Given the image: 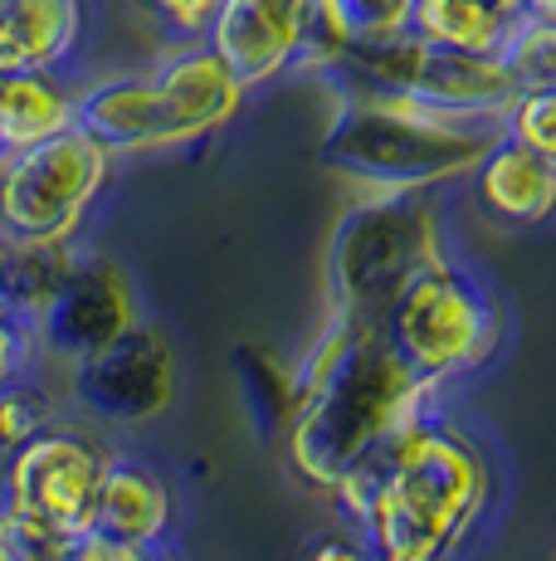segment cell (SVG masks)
Listing matches in <instances>:
<instances>
[{"mask_svg":"<svg viewBox=\"0 0 556 561\" xmlns=\"http://www.w3.org/2000/svg\"><path fill=\"white\" fill-rule=\"evenodd\" d=\"M79 401L103 420H152L171 401V347L152 328H123L79 357Z\"/></svg>","mask_w":556,"mask_h":561,"instance_id":"52a82bcc","label":"cell"},{"mask_svg":"<svg viewBox=\"0 0 556 561\" xmlns=\"http://www.w3.org/2000/svg\"><path fill=\"white\" fill-rule=\"evenodd\" d=\"M73 127H83L103 152H152L196 137L157 79H113L89 89L73 103Z\"/></svg>","mask_w":556,"mask_h":561,"instance_id":"30bf717a","label":"cell"},{"mask_svg":"<svg viewBox=\"0 0 556 561\" xmlns=\"http://www.w3.org/2000/svg\"><path fill=\"white\" fill-rule=\"evenodd\" d=\"M391 342L401 357L435 381V376L464 371L484 362L498 337V312L478 284L444 264H430L391 298Z\"/></svg>","mask_w":556,"mask_h":561,"instance_id":"8992f818","label":"cell"},{"mask_svg":"<svg viewBox=\"0 0 556 561\" xmlns=\"http://www.w3.org/2000/svg\"><path fill=\"white\" fill-rule=\"evenodd\" d=\"M508 137L522 147H532V152L542 157H556V93L552 83H542V89H518V99H512L508 113Z\"/></svg>","mask_w":556,"mask_h":561,"instance_id":"603a6c76","label":"cell"},{"mask_svg":"<svg viewBox=\"0 0 556 561\" xmlns=\"http://www.w3.org/2000/svg\"><path fill=\"white\" fill-rule=\"evenodd\" d=\"M166 517H171V503H166V489L152 469L142 463H103L99 473V489L89 499V513H83V527L93 533H108L117 542H137L147 547L152 537L166 533Z\"/></svg>","mask_w":556,"mask_h":561,"instance_id":"5bb4252c","label":"cell"},{"mask_svg":"<svg viewBox=\"0 0 556 561\" xmlns=\"http://www.w3.org/2000/svg\"><path fill=\"white\" fill-rule=\"evenodd\" d=\"M73 127V99L49 73H0V157Z\"/></svg>","mask_w":556,"mask_h":561,"instance_id":"e0dca14e","label":"cell"},{"mask_svg":"<svg viewBox=\"0 0 556 561\" xmlns=\"http://www.w3.org/2000/svg\"><path fill=\"white\" fill-rule=\"evenodd\" d=\"M498 59L512 69V79L522 89H542L556 79V25L552 20H532V15H512L508 35L498 45Z\"/></svg>","mask_w":556,"mask_h":561,"instance_id":"ffe728a7","label":"cell"},{"mask_svg":"<svg viewBox=\"0 0 556 561\" xmlns=\"http://www.w3.org/2000/svg\"><path fill=\"white\" fill-rule=\"evenodd\" d=\"M522 15H532V20H552L556 25V0H522Z\"/></svg>","mask_w":556,"mask_h":561,"instance_id":"f1b7e54d","label":"cell"},{"mask_svg":"<svg viewBox=\"0 0 556 561\" xmlns=\"http://www.w3.org/2000/svg\"><path fill=\"white\" fill-rule=\"evenodd\" d=\"M59 561H152V557L137 542H117V537L93 533V527H73Z\"/></svg>","mask_w":556,"mask_h":561,"instance_id":"d4e9b609","label":"cell"},{"mask_svg":"<svg viewBox=\"0 0 556 561\" xmlns=\"http://www.w3.org/2000/svg\"><path fill=\"white\" fill-rule=\"evenodd\" d=\"M152 79L162 83V93L176 103V113L186 117V127L196 137L224 127L244 103V83L224 69L220 54L210 45H196V49L176 54V59H166Z\"/></svg>","mask_w":556,"mask_h":561,"instance_id":"2e32d148","label":"cell"},{"mask_svg":"<svg viewBox=\"0 0 556 561\" xmlns=\"http://www.w3.org/2000/svg\"><path fill=\"white\" fill-rule=\"evenodd\" d=\"M137 5L152 10L162 25L176 30V35H206V25H210L220 0H137Z\"/></svg>","mask_w":556,"mask_h":561,"instance_id":"484cf974","label":"cell"},{"mask_svg":"<svg viewBox=\"0 0 556 561\" xmlns=\"http://www.w3.org/2000/svg\"><path fill=\"white\" fill-rule=\"evenodd\" d=\"M132 288H127L123 268H113L108 259L99 264H73L69 278L59 284V294L39 308V328L55 352L69 357H89L93 347H103L123 328H132Z\"/></svg>","mask_w":556,"mask_h":561,"instance_id":"8fae6325","label":"cell"},{"mask_svg":"<svg viewBox=\"0 0 556 561\" xmlns=\"http://www.w3.org/2000/svg\"><path fill=\"white\" fill-rule=\"evenodd\" d=\"M45 410H49L45 396L10 386V391L0 396V445H25L30 435H39V425H45Z\"/></svg>","mask_w":556,"mask_h":561,"instance_id":"cb8c5ba5","label":"cell"},{"mask_svg":"<svg viewBox=\"0 0 556 561\" xmlns=\"http://www.w3.org/2000/svg\"><path fill=\"white\" fill-rule=\"evenodd\" d=\"M484 5H488V10H498V15H518L522 0H484Z\"/></svg>","mask_w":556,"mask_h":561,"instance_id":"f546056e","label":"cell"},{"mask_svg":"<svg viewBox=\"0 0 556 561\" xmlns=\"http://www.w3.org/2000/svg\"><path fill=\"white\" fill-rule=\"evenodd\" d=\"M313 561H377V557H367L361 547H351V542H323L313 552Z\"/></svg>","mask_w":556,"mask_h":561,"instance_id":"83f0119b","label":"cell"},{"mask_svg":"<svg viewBox=\"0 0 556 561\" xmlns=\"http://www.w3.org/2000/svg\"><path fill=\"white\" fill-rule=\"evenodd\" d=\"M508 20L488 10L484 0H415L410 5V35L440 49H468V54H498Z\"/></svg>","mask_w":556,"mask_h":561,"instance_id":"ac0fdd59","label":"cell"},{"mask_svg":"<svg viewBox=\"0 0 556 561\" xmlns=\"http://www.w3.org/2000/svg\"><path fill=\"white\" fill-rule=\"evenodd\" d=\"M478 201L512 225L547 220L556 201V157H542L522 142H494L478 161Z\"/></svg>","mask_w":556,"mask_h":561,"instance_id":"9a60e30c","label":"cell"},{"mask_svg":"<svg viewBox=\"0 0 556 561\" xmlns=\"http://www.w3.org/2000/svg\"><path fill=\"white\" fill-rule=\"evenodd\" d=\"M108 181V152L83 127L30 142L0 161V230L10 240H69Z\"/></svg>","mask_w":556,"mask_h":561,"instance_id":"5b68a950","label":"cell"},{"mask_svg":"<svg viewBox=\"0 0 556 561\" xmlns=\"http://www.w3.org/2000/svg\"><path fill=\"white\" fill-rule=\"evenodd\" d=\"M522 83L498 54H468V49H440L420 39V59L410 69L401 99H415L435 113L454 117H502L518 99Z\"/></svg>","mask_w":556,"mask_h":561,"instance_id":"7c38bea8","label":"cell"},{"mask_svg":"<svg viewBox=\"0 0 556 561\" xmlns=\"http://www.w3.org/2000/svg\"><path fill=\"white\" fill-rule=\"evenodd\" d=\"M79 0H0V73H49L79 45Z\"/></svg>","mask_w":556,"mask_h":561,"instance_id":"4fadbf2b","label":"cell"},{"mask_svg":"<svg viewBox=\"0 0 556 561\" xmlns=\"http://www.w3.org/2000/svg\"><path fill=\"white\" fill-rule=\"evenodd\" d=\"M341 25V35L351 45H367V39H391L410 30V5L415 0H327Z\"/></svg>","mask_w":556,"mask_h":561,"instance_id":"7402d4cb","label":"cell"},{"mask_svg":"<svg viewBox=\"0 0 556 561\" xmlns=\"http://www.w3.org/2000/svg\"><path fill=\"white\" fill-rule=\"evenodd\" d=\"M15 250L0 259V312H39L69 278L73 259L63 240H10Z\"/></svg>","mask_w":556,"mask_h":561,"instance_id":"d6986e66","label":"cell"},{"mask_svg":"<svg viewBox=\"0 0 556 561\" xmlns=\"http://www.w3.org/2000/svg\"><path fill=\"white\" fill-rule=\"evenodd\" d=\"M15 362H20V337H15V328L5 322V312H0V381L15 371Z\"/></svg>","mask_w":556,"mask_h":561,"instance_id":"4316f807","label":"cell"},{"mask_svg":"<svg viewBox=\"0 0 556 561\" xmlns=\"http://www.w3.org/2000/svg\"><path fill=\"white\" fill-rule=\"evenodd\" d=\"M430 264H440V234L430 205L415 191H386L357 205L333 234V294L341 308L371 312L391 304Z\"/></svg>","mask_w":556,"mask_h":561,"instance_id":"277c9868","label":"cell"},{"mask_svg":"<svg viewBox=\"0 0 556 561\" xmlns=\"http://www.w3.org/2000/svg\"><path fill=\"white\" fill-rule=\"evenodd\" d=\"M73 527H59L49 517L0 508V561H59Z\"/></svg>","mask_w":556,"mask_h":561,"instance_id":"44dd1931","label":"cell"},{"mask_svg":"<svg viewBox=\"0 0 556 561\" xmlns=\"http://www.w3.org/2000/svg\"><path fill=\"white\" fill-rule=\"evenodd\" d=\"M308 5L313 0H220L206 25L210 49L244 89H259L298 59Z\"/></svg>","mask_w":556,"mask_h":561,"instance_id":"9c48e42d","label":"cell"},{"mask_svg":"<svg viewBox=\"0 0 556 561\" xmlns=\"http://www.w3.org/2000/svg\"><path fill=\"white\" fill-rule=\"evenodd\" d=\"M494 117H454L395 93H341L323 161L381 191H420L474 171L498 142Z\"/></svg>","mask_w":556,"mask_h":561,"instance_id":"3957f363","label":"cell"},{"mask_svg":"<svg viewBox=\"0 0 556 561\" xmlns=\"http://www.w3.org/2000/svg\"><path fill=\"white\" fill-rule=\"evenodd\" d=\"M425 376L401 357L377 312L347 308L298 386L288 455L317 489H341L410 425Z\"/></svg>","mask_w":556,"mask_h":561,"instance_id":"6da1fadb","label":"cell"},{"mask_svg":"<svg viewBox=\"0 0 556 561\" xmlns=\"http://www.w3.org/2000/svg\"><path fill=\"white\" fill-rule=\"evenodd\" d=\"M103 459L93 445H83L79 435H30L25 445H15L5 473V508L49 517L59 527H83L89 499L99 489Z\"/></svg>","mask_w":556,"mask_h":561,"instance_id":"ba28073f","label":"cell"},{"mask_svg":"<svg viewBox=\"0 0 556 561\" xmlns=\"http://www.w3.org/2000/svg\"><path fill=\"white\" fill-rule=\"evenodd\" d=\"M484 459L440 425H405L337 493L367 517L377 561H440L484 508Z\"/></svg>","mask_w":556,"mask_h":561,"instance_id":"7a4b0ae2","label":"cell"}]
</instances>
